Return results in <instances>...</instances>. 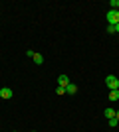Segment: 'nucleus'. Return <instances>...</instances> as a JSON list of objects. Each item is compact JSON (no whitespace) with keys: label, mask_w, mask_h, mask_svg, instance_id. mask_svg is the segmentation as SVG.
I'll return each instance as SVG.
<instances>
[{"label":"nucleus","mask_w":119,"mask_h":132,"mask_svg":"<svg viewBox=\"0 0 119 132\" xmlns=\"http://www.w3.org/2000/svg\"><path fill=\"white\" fill-rule=\"evenodd\" d=\"M109 6H113V10L119 12V0H111V2H109Z\"/></svg>","instance_id":"obj_9"},{"label":"nucleus","mask_w":119,"mask_h":132,"mask_svg":"<svg viewBox=\"0 0 119 132\" xmlns=\"http://www.w3.org/2000/svg\"><path fill=\"white\" fill-rule=\"evenodd\" d=\"M119 99V89L117 91H111V93H109V101H117Z\"/></svg>","instance_id":"obj_8"},{"label":"nucleus","mask_w":119,"mask_h":132,"mask_svg":"<svg viewBox=\"0 0 119 132\" xmlns=\"http://www.w3.org/2000/svg\"><path fill=\"white\" fill-rule=\"evenodd\" d=\"M32 59H34V63H38V65H40V63H44V57H42L40 53H34V57H32Z\"/></svg>","instance_id":"obj_7"},{"label":"nucleus","mask_w":119,"mask_h":132,"mask_svg":"<svg viewBox=\"0 0 119 132\" xmlns=\"http://www.w3.org/2000/svg\"><path fill=\"white\" fill-rule=\"evenodd\" d=\"M0 97H2V99H10V97H12V89L2 87V89H0Z\"/></svg>","instance_id":"obj_4"},{"label":"nucleus","mask_w":119,"mask_h":132,"mask_svg":"<svg viewBox=\"0 0 119 132\" xmlns=\"http://www.w3.org/2000/svg\"><path fill=\"white\" fill-rule=\"evenodd\" d=\"M115 32H117V34H119V24H117V26H115Z\"/></svg>","instance_id":"obj_14"},{"label":"nucleus","mask_w":119,"mask_h":132,"mask_svg":"<svg viewBox=\"0 0 119 132\" xmlns=\"http://www.w3.org/2000/svg\"><path fill=\"white\" fill-rule=\"evenodd\" d=\"M66 93H68V95H75V93H78V87H75V85H72V83H69L68 87H66Z\"/></svg>","instance_id":"obj_5"},{"label":"nucleus","mask_w":119,"mask_h":132,"mask_svg":"<svg viewBox=\"0 0 119 132\" xmlns=\"http://www.w3.org/2000/svg\"><path fill=\"white\" fill-rule=\"evenodd\" d=\"M107 34H117L115 32V26H107Z\"/></svg>","instance_id":"obj_12"},{"label":"nucleus","mask_w":119,"mask_h":132,"mask_svg":"<svg viewBox=\"0 0 119 132\" xmlns=\"http://www.w3.org/2000/svg\"><path fill=\"white\" fill-rule=\"evenodd\" d=\"M103 114L107 116V120H109V118H115V110H113V109H105V112H103Z\"/></svg>","instance_id":"obj_6"},{"label":"nucleus","mask_w":119,"mask_h":132,"mask_svg":"<svg viewBox=\"0 0 119 132\" xmlns=\"http://www.w3.org/2000/svg\"><path fill=\"white\" fill-rule=\"evenodd\" d=\"M58 85L66 89V87L69 85V77H68V75H60V77H58Z\"/></svg>","instance_id":"obj_3"},{"label":"nucleus","mask_w":119,"mask_h":132,"mask_svg":"<svg viewBox=\"0 0 119 132\" xmlns=\"http://www.w3.org/2000/svg\"><path fill=\"white\" fill-rule=\"evenodd\" d=\"M56 93L62 97V95H66V89H64V87H58V89H56Z\"/></svg>","instance_id":"obj_11"},{"label":"nucleus","mask_w":119,"mask_h":132,"mask_svg":"<svg viewBox=\"0 0 119 132\" xmlns=\"http://www.w3.org/2000/svg\"><path fill=\"white\" fill-rule=\"evenodd\" d=\"M115 118H117V120H119V110H115Z\"/></svg>","instance_id":"obj_13"},{"label":"nucleus","mask_w":119,"mask_h":132,"mask_svg":"<svg viewBox=\"0 0 119 132\" xmlns=\"http://www.w3.org/2000/svg\"><path fill=\"white\" fill-rule=\"evenodd\" d=\"M105 85H107L111 91H117L119 89V79L115 77V75H107V77H105Z\"/></svg>","instance_id":"obj_2"},{"label":"nucleus","mask_w":119,"mask_h":132,"mask_svg":"<svg viewBox=\"0 0 119 132\" xmlns=\"http://www.w3.org/2000/svg\"><path fill=\"white\" fill-rule=\"evenodd\" d=\"M117 124H119V120H117V118H109V126H111V128H115Z\"/></svg>","instance_id":"obj_10"},{"label":"nucleus","mask_w":119,"mask_h":132,"mask_svg":"<svg viewBox=\"0 0 119 132\" xmlns=\"http://www.w3.org/2000/svg\"><path fill=\"white\" fill-rule=\"evenodd\" d=\"M117 24H119V12L111 8L107 12V26H117Z\"/></svg>","instance_id":"obj_1"},{"label":"nucleus","mask_w":119,"mask_h":132,"mask_svg":"<svg viewBox=\"0 0 119 132\" xmlns=\"http://www.w3.org/2000/svg\"><path fill=\"white\" fill-rule=\"evenodd\" d=\"M0 89H2V87H0Z\"/></svg>","instance_id":"obj_15"}]
</instances>
